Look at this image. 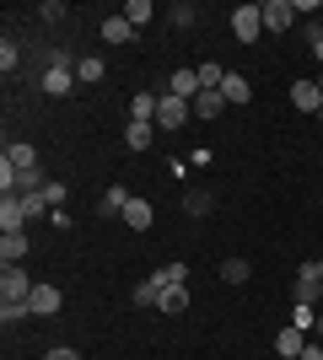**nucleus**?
Wrapping results in <instances>:
<instances>
[{
  "instance_id": "nucleus-1",
  "label": "nucleus",
  "mask_w": 323,
  "mask_h": 360,
  "mask_svg": "<svg viewBox=\"0 0 323 360\" xmlns=\"http://www.w3.org/2000/svg\"><path fill=\"white\" fill-rule=\"evenodd\" d=\"M70 86H76V60L70 54H54L44 70V91L49 97H70Z\"/></svg>"
},
{
  "instance_id": "nucleus-2",
  "label": "nucleus",
  "mask_w": 323,
  "mask_h": 360,
  "mask_svg": "<svg viewBox=\"0 0 323 360\" xmlns=\"http://www.w3.org/2000/svg\"><path fill=\"white\" fill-rule=\"evenodd\" d=\"M189 113H194V103H184V97L162 91V108H156V129H162V135H172V129H184Z\"/></svg>"
},
{
  "instance_id": "nucleus-3",
  "label": "nucleus",
  "mask_w": 323,
  "mask_h": 360,
  "mask_svg": "<svg viewBox=\"0 0 323 360\" xmlns=\"http://www.w3.org/2000/svg\"><path fill=\"white\" fill-rule=\"evenodd\" d=\"M259 32H264V11L259 6H237V11H232V38H237V44H253Z\"/></svg>"
},
{
  "instance_id": "nucleus-4",
  "label": "nucleus",
  "mask_w": 323,
  "mask_h": 360,
  "mask_svg": "<svg viewBox=\"0 0 323 360\" xmlns=\"http://www.w3.org/2000/svg\"><path fill=\"white\" fill-rule=\"evenodd\" d=\"M259 11H264V27L270 32H291L296 27V6L291 0H264Z\"/></svg>"
},
{
  "instance_id": "nucleus-5",
  "label": "nucleus",
  "mask_w": 323,
  "mask_h": 360,
  "mask_svg": "<svg viewBox=\"0 0 323 360\" xmlns=\"http://www.w3.org/2000/svg\"><path fill=\"white\" fill-rule=\"evenodd\" d=\"M27 296H32V280L16 269V264H6V269H0V301H27Z\"/></svg>"
},
{
  "instance_id": "nucleus-6",
  "label": "nucleus",
  "mask_w": 323,
  "mask_h": 360,
  "mask_svg": "<svg viewBox=\"0 0 323 360\" xmlns=\"http://www.w3.org/2000/svg\"><path fill=\"white\" fill-rule=\"evenodd\" d=\"M27 307H32V317H54L65 307V296H60V285H32Z\"/></svg>"
},
{
  "instance_id": "nucleus-7",
  "label": "nucleus",
  "mask_w": 323,
  "mask_h": 360,
  "mask_svg": "<svg viewBox=\"0 0 323 360\" xmlns=\"http://www.w3.org/2000/svg\"><path fill=\"white\" fill-rule=\"evenodd\" d=\"M156 108H162V91H135L129 97V124H156Z\"/></svg>"
},
{
  "instance_id": "nucleus-8",
  "label": "nucleus",
  "mask_w": 323,
  "mask_h": 360,
  "mask_svg": "<svg viewBox=\"0 0 323 360\" xmlns=\"http://www.w3.org/2000/svg\"><path fill=\"white\" fill-rule=\"evenodd\" d=\"M221 91H227V108H243V103H253V81H248V75H237V70H227Z\"/></svg>"
},
{
  "instance_id": "nucleus-9",
  "label": "nucleus",
  "mask_w": 323,
  "mask_h": 360,
  "mask_svg": "<svg viewBox=\"0 0 323 360\" xmlns=\"http://www.w3.org/2000/svg\"><path fill=\"white\" fill-rule=\"evenodd\" d=\"M291 108H296V113H318V108H323L318 81H296V86H291Z\"/></svg>"
},
{
  "instance_id": "nucleus-10",
  "label": "nucleus",
  "mask_w": 323,
  "mask_h": 360,
  "mask_svg": "<svg viewBox=\"0 0 323 360\" xmlns=\"http://www.w3.org/2000/svg\"><path fill=\"white\" fill-rule=\"evenodd\" d=\"M221 113H227V91L200 86V97H194V119H221Z\"/></svg>"
},
{
  "instance_id": "nucleus-11",
  "label": "nucleus",
  "mask_w": 323,
  "mask_h": 360,
  "mask_svg": "<svg viewBox=\"0 0 323 360\" xmlns=\"http://www.w3.org/2000/svg\"><path fill=\"white\" fill-rule=\"evenodd\" d=\"M22 226H27L22 199H16V194H0V231H22Z\"/></svg>"
},
{
  "instance_id": "nucleus-12",
  "label": "nucleus",
  "mask_w": 323,
  "mask_h": 360,
  "mask_svg": "<svg viewBox=\"0 0 323 360\" xmlns=\"http://www.w3.org/2000/svg\"><path fill=\"white\" fill-rule=\"evenodd\" d=\"M302 349H308V333L296 328V323H291V328H280V333H275V355L296 360V355H302Z\"/></svg>"
},
{
  "instance_id": "nucleus-13",
  "label": "nucleus",
  "mask_w": 323,
  "mask_h": 360,
  "mask_svg": "<svg viewBox=\"0 0 323 360\" xmlns=\"http://www.w3.org/2000/svg\"><path fill=\"white\" fill-rule=\"evenodd\" d=\"M27 258V231H0V264H22Z\"/></svg>"
},
{
  "instance_id": "nucleus-14",
  "label": "nucleus",
  "mask_w": 323,
  "mask_h": 360,
  "mask_svg": "<svg viewBox=\"0 0 323 360\" xmlns=\"http://www.w3.org/2000/svg\"><path fill=\"white\" fill-rule=\"evenodd\" d=\"M167 91H172V97H184V103H194V97H200V70H172Z\"/></svg>"
},
{
  "instance_id": "nucleus-15",
  "label": "nucleus",
  "mask_w": 323,
  "mask_h": 360,
  "mask_svg": "<svg viewBox=\"0 0 323 360\" xmlns=\"http://www.w3.org/2000/svg\"><path fill=\"white\" fill-rule=\"evenodd\" d=\"M156 312H167V317L189 312V285H167V290H162V301H156Z\"/></svg>"
},
{
  "instance_id": "nucleus-16",
  "label": "nucleus",
  "mask_w": 323,
  "mask_h": 360,
  "mask_svg": "<svg viewBox=\"0 0 323 360\" xmlns=\"http://www.w3.org/2000/svg\"><path fill=\"white\" fill-rule=\"evenodd\" d=\"M129 38H135V27H129V22H124V16H103V44H129Z\"/></svg>"
},
{
  "instance_id": "nucleus-17",
  "label": "nucleus",
  "mask_w": 323,
  "mask_h": 360,
  "mask_svg": "<svg viewBox=\"0 0 323 360\" xmlns=\"http://www.w3.org/2000/svg\"><path fill=\"white\" fill-rule=\"evenodd\" d=\"M6 162H11L16 172H32V167H38V146H27V140H16V146L6 150Z\"/></svg>"
},
{
  "instance_id": "nucleus-18",
  "label": "nucleus",
  "mask_w": 323,
  "mask_h": 360,
  "mask_svg": "<svg viewBox=\"0 0 323 360\" xmlns=\"http://www.w3.org/2000/svg\"><path fill=\"white\" fill-rule=\"evenodd\" d=\"M119 16H124V22H129V27L140 32V27H146V22H151V16H156V6H151V0H129V6H124Z\"/></svg>"
},
{
  "instance_id": "nucleus-19",
  "label": "nucleus",
  "mask_w": 323,
  "mask_h": 360,
  "mask_svg": "<svg viewBox=\"0 0 323 360\" xmlns=\"http://www.w3.org/2000/svg\"><path fill=\"white\" fill-rule=\"evenodd\" d=\"M151 140H156V124H129L124 129V146L129 150H151Z\"/></svg>"
},
{
  "instance_id": "nucleus-20",
  "label": "nucleus",
  "mask_w": 323,
  "mask_h": 360,
  "mask_svg": "<svg viewBox=\"0 0 323 360\" xmlns=\"http://www.w3.org/2000/svg\"><path fill=\"white\" fill-rule=\"evenodd\" d=\"M124 221L135 226V231H146V226L156 221V210H151V205H146V199H129V205H124Z\"/></svg>"
},
{
  "instance_id": "nucleus-21",
  "label": "nucleus",
  "mask_w": 323,
  "mask_h": 360,
  "mask_svg": "<svg viewBox=\"0 0 323 360\" xmlns=\"http://www.w3.org/2000/svg\"><path fill=\"white\" fill-rule=\"evenodd\" d=\"M124 205H129V188L113 183V188H103V205H97V210H103V215H124Z\"/></svg>"
},
{
  "instance_id": "nucleus-22",
  "label": "nucleus",
  "mask_w": 323,
  "mask_h": 360,
  "mask_svg": "<svg viewBox=\"0 0 323 360\" xmlns=\"http://www.w3.org/2000/svg\"><path fill=\"white\" fill-rule=\"evenodd\" d=\"M151 280H156L162 290H167V285H189V264H162V269H156Z\"/></svg>"
},
{
  "instance_id": "nucleus-23",
  "label": "nucleus",
  "mask_w": 323,
  "mask_h": 360,
  "mask_svg": "<svg viewBox=\"0 0 323 360\" xmlns=\"http://www.w3.org/2000/svg\"><path fill=\"white\" fill-rule=\"evenodd\" d=\"M248 258H227V264H221V280H227V285H248Z\"/></svg>"
},
{
  "instance_id": "nucleus-24",
  "label": "nucleus",
  "mask_w": 323,
  "mask_h": 360,
  "mask_svg": "<svg viewBox=\"0 0 323 360\" xmlns=\"http://www.w3.org/2000/svg\"><path fill=\"white\" fill-rule=\"evenodd\" d=\"M194 70H200V86H210V91H221V81H227V70H221V65H215V60H205V65H194Z\"/></svg>"
},
{
  "instance_id": "nucleus-25",
  "label": "nucleus",
  "mask_w": 323,
  "mask_h": 360,
  "mask_svg": "<svg viewBox=\"0 0 323 360\" xmlns=\"http://www.w3.org/2000/svg\"><path fill=\"white\" fill-rule=\"evenodd\" d=\"M156 301H162V285H156V280H140L135 285V307H156Z\"/></svg>"
},
{
  "instance_id": "nucleus-26",
  "label": "nucleus",
  "mask_w": 323,
  "mask_h": 360,
  "mask_svg": "<svg viewBox=\"0 0 323 360\" xmlns=\"http://www.w3.org/2000/svg\"><path fill=\"white\" fill-rule=\"evenodd\" d=\"M103 70H108V65L97 60V54H92V60H76V81H103Z\"/></svg>"
},
{
  "instance_id": "nucleus-27",
  "label": "nucleus",
  "mask_w": 323,
  "mask_h": 360,
  "mask_svg": "<svg viewBox=\"0 0 323 360\" xmlns=\"http://www.w3.org/2000/svg\"><path fill=\"white\" fill-rule=\"evenodd\" d=\"M0 317H6V323H27L32 307H27V301H0Z\"/></svg>"
},
{
  "instance_id": "nucleus-28",
  "label": "nucleus",
  "mask_w": 323,
  "mask_h": 360,
  "mask_svg": "<svg viewBox=\"0 0 323 360\" xmlns=\"http://www.w3.org/2000/svg\"><path fill=\"white\" fill-rule=\"evenodd\" d=\"M184 205H189V215H210V210H215V199L205 194V188H194V194H189Z\"/></svg>"
},
{
  "instance_id": "nucleus-29",
  "label": "nucleus",
  "mask_w": 323,
  "mask_h": 360,
  "mask_svg": "<svg viewBox=\"0 0 323 360\" xmlns=\"http://www.w3.org/2000/svg\"><path fill=\"white\" fill-rule=\"evenodd\" d=\"M16 199H22V210H27V221H38V215L49 210V199H44V194H16Z\"/></svg>"
},
{
  "instance_id": "nucleus-30",
  "label": "nucleus",
  "mask_w": 323,
  "mask_h": 360,
  "mask_svg": "<svg viewBox=\"0 0 323 360\" xmlns=\"http://www.w3.org/2000/svg\"><path fill=\"white\" fill-rule=\"evenodd\" d=\"M172 22H178V27H194V16H200V11H194V6H189V0H178V6H172Z\"/></svg>"
},
{
  "instance_id": "nucleus-31",
  "label": "nucleus",
  "mask_w": 323,
  "mask_h": 360,
  "mask_svg": "<svg viewBox=\"0 0 323 360\" xmlns=\"http://www.w3.org/2000/svg\"><path fill=\"white\" fill-rule=\"evenodd\" d=\"M16 65H22V54H16V44H11V38H6V44H0V70L11 75Z\"/></svg>"
},
{
  "instance_id": "nucleus-32",
  "label": "nucleus",
  "mask_w": 323,
  "mask_h": 360,
  "mask_svg": "<svg viewBox=\"0 0 323 360\" xmlns=\"http://www.w3.org/2000/svg\"><path fill=\"white\" fill-rule=\"evenodd\" d=\"M291 323H296L302 333H312V328H318V317H312V307H291Z\"/></svg>"
},
{
  "instance_id": "nucleus-33",
  "label": "nucleus",
  "mask_w": 323,
  "mask_h": 360,
  "mask_svg": "<svg viewBox=\"0 0 323 360\" xmlns=\"http://www.w3.org/2000/svg\"><path fill=\"white\" fill-rule=\"evenodd\" d=\"M65 194H70V188H65V183H49V188H44V199H49V210H65Z\"/></svg>"
},
{
  "instance_id": "nucleus-34",
  "label": "nucleus",
  "mask_w": 323,
  "mask_h": 360,
  "mask_svg": "<svg viewBox=\"0 0 323 360\" xmlns=\"http://www.w3.org/2000/svg\"><path fill=\"white\" fill-rule=\"evenodd\" d=\"M44 360H81V355H76V349H70V345H54V349H49Z\"/></svg>"
},
{
  "instance_id": "nucleus-35",
  "label": "nucleus",
  "mask_w": 323,
  "mask_h": 360,
  "mask_svg": "<svg viewBox=\"0 0 323 360\" xmlns=\"http://www.w3.org/2000/svg\"><path fill=\"white\" fill-rule=\"evenodd\" d=\"M296 360H323V345H318V339H308V349H302Z\"/></svg>"
},
{
  "instance_id": "nucleus-36",
  "label": "nucleus",
  "mask_w": 323,
  "mask_h": 360,
  "mask_svg": "<svg viewBox=\"0 0 323 360\" xmlns=\"http://www.w3.org/2000/svg\"><path fill=\"white\" fill-rule=\"evenodd\" d=\"M312 274H318V280H323V258H318V264H312Z\"/></svg>"
},
{
  "instance_id": "nucleus-37",
  "label": "nucleus",
  "mask_w": 323,
  "mask_h": 360,
  "mask_svg": "<svg viewBox=\"0 0 323 360\" xmlns=\"http://www.w3.org/2000/svg\"><path fill=\"white\" fill-rule=\"evenodd\" d=\"M318 339H323V317H318Z\"/></svg>"
},
{
  "instance_id": "nucleus-38",
  "label": "nucleus",
  "mask_w": 323,
  "mask_h": 360,
  "mask_svg": "<svg viewBox=\"0 0 323 360\" xmlns=\"http://www.w3.org/2000/svg\"><path fill=\"white\" fill-rule=\"evenodd\" d=\"M318 124H323V108H318Z\"/></svg>"
},
{
  "instance_id": "nucleus-39",
  "label": "nucleus",
  "mask_w": 323,
  "mask_h": 360,
  "mask_svg": "<svg viewBox=\"0 0 323 360\" xmlns=\"http://www.w3.org/2000/svg\"><path fill=\"white\" fill-rule=\"evenodd\" d=\"M318 91H323V75H318Z\"/></svg>"
},
{
  "instance_id": "nucleus-40",
  "label": "nucleus",
  "mask_w": 323,
  "mask_h": 360,
  "mask_svg": "<svg viewBox=\"0 0 323 360\" xmlns=\"http://www.w3.org/2000/svg\"><path fill=\"white\" fill-rule=\"evenodd\" d=\"M318 301H323V285H318Z\"/></svg>"
}]
</instances>
